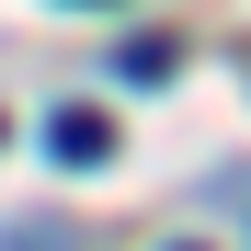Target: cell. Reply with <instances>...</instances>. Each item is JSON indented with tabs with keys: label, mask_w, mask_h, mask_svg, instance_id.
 <instances>
[{
	"label": "cell",
	"mask_w": 251,
	"mask_h": 251,
	"mask_svg": "<svg viewBox=\"0 0 251 251\" xmlns=\"http://www.w3.org/2000/svg\"><path fill=\"white\" fill-rule=\"evenodd\" d=\"M46 137H57V160H69V172H92V160H114V114H92V103H69V114L46 126Z\"/></svg>",
	"instance_id": "1"
},
{
	"label": "cell",
	"mask_w": 251,
	"mask_h": 251,
	"mask_svg": "<svg viewBox=\"0 0 251 251\" xmlns=\"http://www.w3.org/2000/svg\"><path fill=\"white\" fill-rule=\"evenodd\" d=\"M114 69H126V80H172V46H160V34H137V46H126Z\"/></svg>",
	"instance_id": "2"
}]
</instances>
